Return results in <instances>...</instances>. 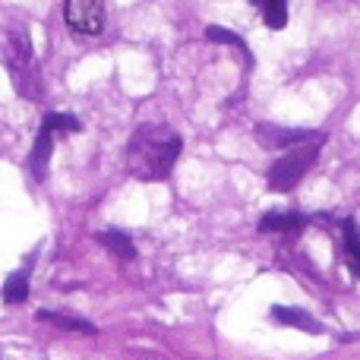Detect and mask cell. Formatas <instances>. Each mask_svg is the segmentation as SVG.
Segmentation results:
<instances>
[{
    "instance_id": "cell-1",
    "label": "cell",
    "mask_w": 360,
    "mask_h": 360,
    "mask_svg": "<svg viewBox=\"0 0 360 360\" xmlns=\"http://www.w3.org/2000/svg\"><path fill=\"white\" fill-rule=\"evenodd\" d=\"M180 152H184V136L177 130H171L168 124H143L127 143V168L146 184L168 180Z\"/></svg>"
},
{
    "instance_id": "cell-2",
    "label": "cell",
    "mask_w": 360,
    "mask_h": 360,
    "mask_svg": "<svg viewBox=\"0 0 360 360\" xmlns=\"http://www.w3.org/2000/svg\"><path fill=\"white\" fill-rule=\"evenodd\" d=\"M323 143H326V136L319 133L316 139H304V143H297V146H291V149L281 152V158L269 168V177H266L269 190L272 193H291L294 186L304 180L307 171L316 165Z\"/></svg>"
},
{
    "instance_id": "cell-3",
    "label": "cell",
    "mask_w": 360,
    "mask_h": 360,
    "mask_svg": "<svg viewBox=\"0 0 360 360\" xmlns=\"http://www.w3.org/2000/svg\"><path fill=\"white\" fill-rule=\"evenodd\" d=\"M10 79L22 98H38V73H35V51H32V35L25 29L6 32V51H4Z\"/></svg>"
},
{
    "instance_id": "cell-4",
    "label": "cell",
    "mask_w": 360,
    "mask_h": 360,
    "mask_svg": "<svg viewBox=\"0 0 360 360\" xmlns=\"http://www.w3.org/2000/svg\"><path fill=\"white\" fill-rule=\"evenodd\" d=\"M63 19L76 35H101L108 22L105 0H63Z\"/></svg>"
},
{
    "instance_id": "cell-5",
    "label": "cell",
    "mask_w": 360,
    "mask_h": 360,
    "mask_svg": "<svg viewBox=\"0 0 360 360\" xmlns=\"http://www.w3.org/2000/svg\"><path fill=\"white\" fill-rule=\"evenodd\" d=\"M253 136L259 139L266 149H291V146L304 143V139H316V130H288V127H275V124H256Z\"/></svg>"
},
{
    "instance_id": "cell-6",
    "label": "cell",
    "mask_w": 360,
    "mask_h": 360,
    "mask_svg": "<svg viewBox=\"0 0 360 360\" xmlns=\"http://www.w3.org/2000/svg\"><path fill=\"white\" fill-rule=\"evenodd\" d=\"M54 130L51 127L41 124V130H38L35 136V146H32L29 152V174L38 180V184H44V177H48V165H51V152H54Z\"/></svg>"
},
{
    "instance_id": "cell-7",
    "label": "cell",
    "mask_w": 360,
    "mask_h": 360,
    "mask_svg": "<svg viewBox=\"0 0 360 360\" xmlns=\"http://www.w3.org/2000/svg\"><path fill=\"white\" fill-rule=\"evenodd\" d=\"M310 224V218L300 215V212H266L259 221L262 234H297Z\"/></svg>"
},
{
    "instance_id": "cell-8",
    "label": "cell",
    "mask_w": 360,
    "mask_h": 360,
    "mask_svg": "<svg viewBox=\"0 0 360 360\" xmlns=\"http://www.w3.org/2000/svg\"><path fill=\"white\" fill-rule=\"evenodd\" d=\"M272 319L275 323H281V326H291V329H300V332H310V335H323V323L319 319H313L307 310H297V307H278L275 304L272 310Z\"/></svg>"
},
{
    "instance_id": "cell-9",
    "label": "cell",
    "mask_w": 360,
    "mask_h": 360,
    "mask_svg": "<svg viewBox=\"0 0 360 360\" xmlns=\"http://www.w3.org/2000/svg\"><path fill=\"white\" fill-rule=\"evenodd\" d=\"M250 6H256L262 13L266 29L281 32L288 25V0H250Z\"/></svg>"
},
{
    "instance_id": "cell-10",
    "label": "cell",
    "mask_w": 360,
    "mask_h": 360,
    "mask_svg": "<svg viewBox=\"0 0 360 360\" xmlns=\"http://www.w3.org/2000/svg\"><path fill=\"white\" fill-rule=\"evenodd\" d=\"M38 319L41 323H51L57 329H67V332H86V335H95V326L86 323V319H76V316H67V313H54V310H38Z\"/></svg>"
},
{
    "instance_id": "cell-11",
    "label": "cell",
    "mask_w": 360,
    "mask_h": 360,
    "mask_svg": "<svg viewBox=\"0 0 360 360\" xmlns=\"http://www.w3.org/2000/svg\"><path fill=\"white\" fill-rule=\"evenodd\" d=\"M342 231H345V253H348L351 272L360 278V221L357 218H345Z\"/></svg>"
},
{
    "instance_id": "cell-12",
    "label": "cell",
    "mask_w": 360,
    "mask_h": 360,
    "mask_svg": "<svg viewBox=\"0 0 360 360\" xmlns=\"http://www.w3.org/2000/svg\"><path fill=\"white\" fill-rule=\"evenodd\" d=\"M98 243H105L117 259H136V243L124 231H105V234H98Z\"/></svg>"
},
{
    "instance_id": "cell-13",
    "label": "cell",
    "mask_w": 360,
    "mask_h": 360,
    "mask_svg": "<svg viewBox=\"0 0 360 360\" xmlns=\"http://www.w3.org/2000/svg\"><path fill=\"white\" fill-rule=\"evenodd\" d=\"M4 300L6 304H22V300H29V272L25 269H19V272H13L10 278L4 281Z\"/></svg>"
},
{
    "instance_id": "cell-14",
    "label": "cell",
    "mask_w": 360,
    "mask_h": 360,
    "mask_svg": "<svg viewBox=\"0 0 360 360\" xmlns=\"http://www.w3.org/2000/svg\"><path fill=\"white\" fill-rule=\"evenodd\" d=\"M41 124H44V127H51V130H54V136H63V133H79V130H82L79 117H73V114H63V111H51V114H44Z\"/></svg>"
},
{
    "instance_id": "cell-15",
    "label": "cell",
    "mask_w": 360,
    "mask_h": 360,
    "mask_svg": "<svg viewBox=\"0 0 360 360\" xmlns=\"http://www.w3.org/2000/svg\"><path fill=\"white\" fill-rule=\"evenodd\" d=\"M205 41H218V44H234L237 51H240L243 57L250 60V48H247V41H243L237 32H228V29H221V25H209L205 29Z\"/></svg>"
}]
</instances>
